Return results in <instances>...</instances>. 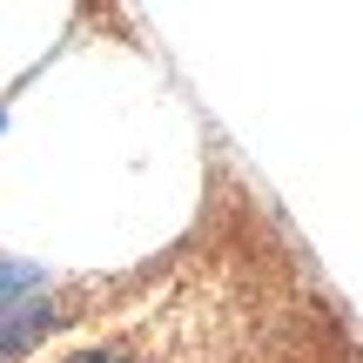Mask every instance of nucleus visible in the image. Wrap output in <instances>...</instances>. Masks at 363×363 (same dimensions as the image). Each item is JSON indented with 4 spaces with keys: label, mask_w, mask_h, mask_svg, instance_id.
<instances>
[{
    "label": "nucleus",
    "mask_w": 363,
    "mask_h": 363,
    "mask_svg": "<svg viewBox=\"0 0 363 363\" xmlns=\"http://www.w3.org/2000/svg\"><path fill=\"white\" fill-rule=\"evenodd\" d=\"M54 323H61V303L48 296V283L27 289V296H13L7 310H0V363H21L34 343H48Z\"/></svg>",
    "instance_id": "1"
},
{
    "label": "nucleus",
    "mask_w": 363,
    "mask_h": 363,
    "mask_svg": "<svg viewBox=\"0 0 363 363\" xmlns=\"http://www.w3.org/2000/svg\"><path fill=\"white\" fill-rule=\"evenodd\" d=\"M67 363H135V350H121V343H94V350H74Z\"/></svg>",
    "instance_id": "2"
},
{
    "label": "nucleus",
    "mask_w": 363,
    "mask_h": 363,
    "mask_svg": "<svg viewBox=\"0 0 363 363\" xmlns=\"http://www.w3.org/2000/svg\"><path fill=\"white\" fill-rule=\"evenodd\" d=\"M0 128H7V115H0Z\"/></svg>",
    "instance_id": "3"
}]
</instances>
